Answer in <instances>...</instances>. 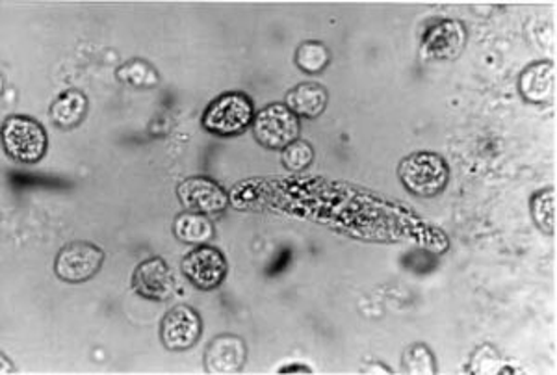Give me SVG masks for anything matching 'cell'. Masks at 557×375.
<instances>
[{"instance_id":"6da1fadb","label":"cell","mask_w":557,"mask_h":375,"mask_svg":"<svg viewBox=\"0 0 557 375\" xmlns=\"http://www.w3.org/2000/svg\"><path fill=\"white\" fill-rule=\"evenodd\" d=\"M255 104L251 97L240 91H228L223 96L215 97L205 109V130L214 134L218 138H236L251 128L255 122Z\"/></svg>"},{"instance_id":"7a4b0ae2","label":"cell","mask_w":557,"mask_h":375,"mask_svg":"<svg viewBox=\"0 0 557 375\" xmlns=\"http://www.w3.org/2000/svg\"><path fill=\"white\" fill-rule=\"evenodd\" d=\"M398 177L401 185L418 198H435L446 190L450 167L441 154L420 151L399 162Z\"/></svg>"},{"instance_id":"3957f363","label":"cell","mask_w":557,"mask_h":375,"mask_svg":"<svg viewBox=\"0 0 557 375\" xmlns=\"http://www.w3.org/2000/svg\"><path fill=\"white\" fill-rule=\"evenodd\" d=\"M2 146L10 159L21 164H38L47 154L49 136L44 125L28 115H12L2 125Z\"/></svg>"},{"instance_id":"277c9868","label":"cell","mask_w":557,"mask_h":375,"mask_svg":"<svg viewBox=\"0 0 557 375\" xmlns=\"http://www.w3.org/2000/svg\"><path fill=\"white\" fill-rule=\"evenodd\" d=\"M251 128L260 146L272 151H283L290 143L299 140L301 123L298 115L294 114L285 102H272L257 112Z\"/></svg>"},{"instance_id":"5b68a950","label":"cell","mask_w":557,"mask_h":375,"mask_svg":"<svg viewBox=\"0 0 557 375\" xmlns=\"http://www.w3.org/2000/svg\"><path fill=\"white\" fill-rule=\"evenodd\" d=\"M104 253L96 243L73 242L60 249L54 259V274L65 283H86L101 272Z\"/></svg>"},{"instance_id":"8992f818","label":"cell","mask_w":557,"mask_h":375,"mask_svg":"<svg viewBox=\"0 0 557 375\" xmlns=\"http://www.w3.org/2000/svg\"><path fill=\"white\" fill-rule=\"evenodd\" d=\"M183 274L194 287L210 292L220 287L227 277L228 266L225 254L212 246H197L183 259Z\"/></svg>"},{"instance_id":"52a82bcc","label":"cell","mask_w":557,"mask_h":375,"mask_svg":"<svg viewBox=\"0 0 557 375\" xmlns=\"http://www.w3.org/2000/svg\"><path fill=\"white\" fill-rule=\"evenodd\" d=\"M177 198L184 209L203 216H218L231 204L227 190L209 177L186 178L178 185Z\"/></svg>"},{"instance_id":"ba28073f","label":"cell","mask_w":557,"mask_h":375,"mask_svg":"<svg viewBox=\"0 0 557 375\" xmlns=\"http://www.w3.org/2000/svg\"><path fill=\"white\" fill-rule=\"evenodd\" d=\"M203 335V320L190 305L173 307L160 325V340L165 350L186 351L194 348Z\"/></svg>"},{"instance_id":"9c48e42d","label":"cell","mask_w":557,"mask_h":375,"mask_svg":"<svg viewBox=\"0 0 557 375\" xmlns=\"http://www.w3.org/2000/svg\"><path fill=\"white\" fill-rule=\"evenodd\" d=\"M133 288L139 298L162 303V301L172 299L175 288H177V280L173 277L168 262L160 257H154V259L141 262L134 270Z\"/></svg>"},{"instance_id":"30bf717a","label":"cell","mask_w":557,"mask_h":375,"mask_svg":"<svg viewBox=\"0 0 557 375\" xmlns=\"http://www.w3.org/2000/svg\"><path fill=\"white\" fill-rule=\"evenodd\" d=\"M469 33L461 21L444 20L431 26L422 41V54L428 60H456L467 47Z\"/></svg>"},{"instance_id":"8fae6325","label":"cell","mask_w":557,"mask_h":375,"mask_svg":"<svg viewBox=\"0 0 557 375\" xmlns=\"http://www.w3.org/2000/svg\"><path fill=\"white\" fill-rule=\"evenodd\" d=\"M247 361V346L238 335H218L205 351V368L212 375L238 374Z\"/></svg>"},{"instance_id":"7c38bea8","label":"cell","mask_w":557,"mask_h":375,"mask_svg":"<svg viewBox=\"0 0 557 375\" xmlns=\"http://www.w3.org/2000/svg\"><path fill=\"white\" fill-rule=\"evenodd\" d=\"M519 89L525 101L543 104L556 93V65L552 62H535L528 65L519 78Z\"/></svg>"},{"instance_id":"4fadbf2b","label":"cell","mask_w":557,"mask_h":375,"mask_svg":"<svg viewBox=\"0 0 557 375\" xmlns=\"http://www.w3.org/2000/svg\"><path fill=\"white\" fill-rule=\"evenodd\" d=\"M330 93L317 83H304L286 93V107L305 120H317L327 109Z\"/></svg>"},{"instance_id":"5bb4252c","label":"cell","mask_w":557,"mask_h":375,"mask_svg":"<svg viewBox=\"0 0 557 375\" xmlns=\"http://www.w3.org/2000/svg\"><path fill=\"white\" fill-rule=\"evenodd\" d=\"M88 107V97L81 89H67L51 104L52 123L62 130H73L83 125Z\"/></svg>"},{"instance_id":"9a60e30c","label":"cell","mask_w":557,"mask_h":375,"mask_svg":"<svg viewBox=\"0 0 557 375\" xmlns=\"http://www.w3.org/2000/svg\"><path fill=\"white\" fill-rule=\"evenodd\" d=\"M173 233L175 238L188 246H207L214 238V223L210 222L209 216L196 214L190 210H184L178 214L173 223Z\"/></svg>"},{"instance_id":"2e32d148","label":"cell","mask_w":557,"mask_h":375,"mask_svg":"<svg viewBox=\"0 0 557 375\" xmlns=\"http://www.w3.org/2000/svg\"><path fill=\"white\" fill-rule=\"evenodd\" d=\"M556 188H548V190L537 191L532 198V204H530L533 222L546 235H556Z\"/></svg>"},{"instance_id":"e0dca14e","label":"cell","mask_w":557,"mask_h":375,"mask_svg":"<svg viewBox=\"0 0 557 375\" xmlns=\"http://www.w3.org/2000/svg\"><path fill=\"white\" fill-rule=\"evenodd\" d=\"M330 62V49L320 41H305V43L299 45L298 51H296V65L309 75H318V73L327 70Z\"/></svg>"},{"instance_id":"ac0fdd59","label":"cell","mask_w":557,"mask_h":375,"mask_svg":"<svg viewBox=\"0 0 557 375\" xmlns=\"http://www.w3.org/2000/svg\"><path fill=\"white\" fill-rule=\"evenodd\" d=\"M117 78L121 83L134 86V88H152L159 84V75L152 70V65L144 60H131L127 64L120 67Z\"/></svg>"},{"instance_id":"d6986e66","label":"cell","mask_w":557,"mask_h":375,"mask_svg":"<svg viewBox=\"0 0 557 375\" xmlns=\"http://www.w3.org/2000/svg\"><path fill=\"white\" fill-rule=\"evenodd\" d=\"M404 370L412 375L437 374V363L425 343H412L404 353Z\"/></svg>"},{"instance_id":"ffe728a7","label":"cell","mask_w":557,"mask_h":375,"mask_svg":"<svg viewBox=\"0 0 557 375\" xmlns=\"http://www.w3.org/2000/svg\"><path fill=\"white\" fill-rule=\"evenodd\" d=\"M312 160H314V149L309 141L296 140L281 151V162L288 172H305L311 166Z\"/></svg>"}]
</instances>
